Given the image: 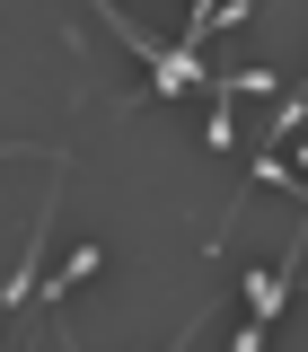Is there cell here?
<instances>
[{"mask_svg":"<svg viewBox=\"0 0 308 352\" xmlns=\"http://www.w3.org/2000/svg\"><path fill=\"white\" fill-rule=\"evenodd\" d=\"M18 150H36V141H0V159H18Z\"/></svg>","mask_w":308,"mask_h":352,"instance_id":"6da1fadb","label":"cell"}]
</instances>
